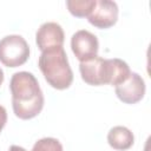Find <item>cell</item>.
I'll use <instances>...</instances> for the list:
<instances>
[{"label":"cell","instance_id":"8992f818","mask_svg":"<svg viewBox=\"0 0 151 151\" xmlns=\"http://www.w3.org/2000/svg\"><path fill=\"white\" fill-rule=\"evenodd\" d=\"M65 34L63 27L53 21L44 22L35 33V42L41 52L63 47Z\"/></svg>","mask_w":151,"mask_h":151},{"label":"cell","instance_id":"52a82bcc","mask_svg":"<svg viewBox=\"0 0 151 151\" xmlns=\"http://www.w3.org/2000/svg\"><path fill=\"white\" fill-rule=\"evenodd\" d=\"M87 18L88 22L97 28H110L118 20V6L111 0H97Z\"/></svg>","mask_w":151,"mask_h":151},{"label":"cell","instance_id":"7c38bea8","mask_svg":"<svg viewBox=\"0 0 151 151\" xmlns=\"http://www.w3.org/2000/svg\"><path fill=\"white\" fill-rule=\"evenodd\" d=\"M6 122H7V112H6V109L0 105V132L2 131L4 126L6 125Z\"/></svg>","mask_w":151,"mask_h":151},{"label":"cell","instance_id":"5b68a950","mask_svg":"<svg viewBox=\"0 0 151 151\" xmlns=\"http://www.w3.org/2000/svg\"><path fill=\"white\" fill-rule=\"evenodd\" d=\"M71 48L76 58L80 63H84L97 57L99 42L93 33L86 29H79L71 38Z\"/></svg>","mask_w":151,"mask_h":151},{"label":"cell","instance_id":"ba28073f","mask_svg":"<svg viewBox=\"0 0 151 151\" xmlns=\"http://www.w3.org/2000/svg\"><path fill=\"white\" fill-rule=\"evenodd\" d=\"M145 90L144 79L138 73L131 72L125 81L116 86V94L125 104H136L143 99Z\"/></svg>","mask_w":151,"mask_h":151},{"label":"cell","instance_id":"5bb4252c","mask_svg":"<svg viewBox=\"0 0 151 151\" xmlns=\"http://www.w3.org/2000/svg\"><path fill=\"white\" fill-rule=\"evenodd\" d=\"M4 78H5V76H4V71H2V68L0 67V86H1V84L4 83Z\"/></svg>","mask_w":151,"mask_h":151},{"label":"cell","instance_id":"6da1fadb","mask_svg":"<svg viewBox=\"0 0 151 151\" xmlns=\"http://www.w3.org/2000/svg\"><path fill=\"white\" fill-rule=\"evenodd\" d=\"M12 107L14 114L24 120L37 117L44 107V94L35 76L21 71L12 76L9 81Z\"/></svg>","mask_w":151,"mask_h":151},{"label":"cell","instance_id":"3957f363","mask_svg":"<svg viewBox=\"0 0 151 151\" xmlns=\"http://www.w3.org/2000/svg\"><path fill=\"white\" fill-rule=\"evenodd\" d=\"M38 66L45 80L53 88L66 90L73 81V72L70 67L64 47H57L41 52Z\"/></svg>","mask_w":151,"mask_h":151},{"label":"cell","instance_id":"277c9868","mask_svg":"<svg viewBox=\"0 0 151 151\" xmlns=\"http://www.w3.org/2000/svg\"><path fill=\"white\" fill-rule=\"evenodd\" d=\"M29 58L27 41L18 34L6 35L0 40V63L7 67L24 65Z\"/></svg>","mask_w":151,"mask_h":151},{"label":"cell","instance_id":"8fae6325","mask_svg":"<svg viewBox=\"0 0 151 151\" xmlns=\"http://www.w3.org/2000/svg\"><path fill=\"white\" fill-rule=\"evenodd\" d=\"M32 151H63V145L57 138L45 137L34 143Z\"/></svg>","mask_w":151,"mask_h":151},{"label":"cell","instance_id":"9c48e42d","mask_svg":"<svg viewBox=\"0 0 151 151\" xmlns=\"http://www.w3.org/2000/svg\"><path fill=\"white\" fill-rule=\"evenodd\" d=\"M107 143L109 145L118 151H124L130 149L134 143V136L125 126H113L107 133Z\"/></svg>","mask_w":151,"mask_h":151},{"label":"cell","instance_id":"4fadbf2b","mask_svg":"<svg viewBox=\"0 0 151 151\" xmlns=\"http://www.w3.org/2000/svg\"><path fill=\"white\" fill-rule=\"evenodd\" d=\"M8 151H27V150L21 146H18V145H12V146H9Z\"/></svg>","mask_w":151,"mask_h":151},{"label":"cell","instance_id":"30bf717a","mask_svg":"<svg viewBox=\"0 0 151 151\" xmlns=\"http://www.w3.org/2000/svg\"><path fill=\"white\" fill-rule=\"evenodd\" d=\"M97 0H67L66 6L68 12L77 18L88 17L96 6Z\"/></svg>","mask_w":151,"mask_h":151},{"label":"cell","instance_id":"7a4b0ae2","mask_svg":"<svg viewBox=\"0 0 151 151\" xmlns=\"http://www.w3.org/2000/svg\"><path fill=\"white\" fill-rule=\"evenodd\" d=\"M79 71L81 79L92 86L106 84L117 86L125 81L131 73L129 65L124 60L118 58L104 59L98 55L80 63Z\"/></svg>","mask_w":151,"mask_h":151}]
</instances>
